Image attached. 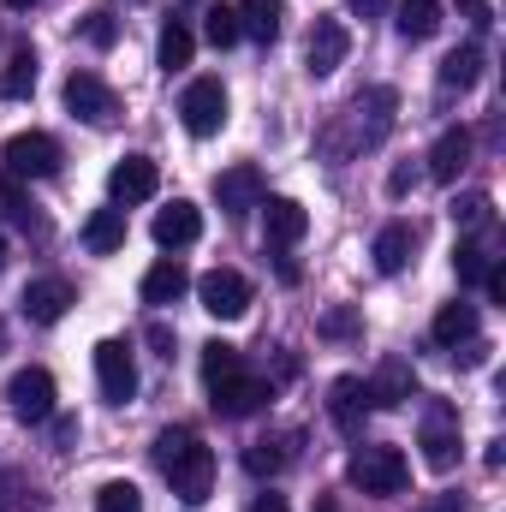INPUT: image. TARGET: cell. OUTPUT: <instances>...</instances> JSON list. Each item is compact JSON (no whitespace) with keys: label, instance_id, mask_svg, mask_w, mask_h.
Returning a JSON list of instances; mask_svg holds the SVG:
<instances>
[{"label":"cell","instance_id":"cell-1","mask_svg":"<svg viewBox=\"0 0 506 512\" xmlns=\"http://www.w3.org/2000/svg\"><path fill=\"white\" fill-rule=\"evenodd\" d=\"M155 465H161V477L173 483V495L185 507H203L209 501V489H215V447H203L197 429H161Z\"/></svg>","mask_w":506,"mask_h":512},{"label":"cell","instance_id":"cell-2","mask_svg":"<svg viewBox=\"0 0 506 512\" xmlns=\"http://www.w3.org/2000/svg\"><path fill=\"white\" fill-rule=\"evenodd\" d=\"M346 477H352V489H364V495H405L411 465H405L399 447H358L352 465H346Z\"/></svg>","mask_w":506,"mask_h":512},{"label":"cell","instance_id":"cell-3","mask_svg":"<svg viewBox=\"0 0 506 512\" xmlns=\"http://www.w3.org/2000/svg\"><path fill=\"white\" fill-rule=\"evenodd\" d=\"M60 137H48V131H18V137H6V149H0V167L6 173H18V179H54L60 173Z\"/></svg>","mask_w":506,"mask_h":512},{"label":"cell","instance_id":"cell-4","mask_svg":"<svg viewBox=\"0 0 506 512\" xmlns=\"http://www.w3.org/2000/svg\"><path fill=\"white\" fill-rule=\"evenodd\" d=\"M393 120H399V90L376 84V90L352 96V108H346V126H352V149H370V143H381V137L393 131Z\"/></svg>","mask_w":506,"mask_h":512},{"label":"cell","instance_id":"cell-5","mask_svg":"<svg viewBox=\"0 0 506 512\" xmlns=\"http://www.w3.org/2000/svg\"><path fill=\"white\" fill-rule=\"evenodd\" d=\"M417 447H423V465H429V471H453V465H459V411H453L447 399H429V405H423V435H417Z\"/></svg>","mask_w":506,"mask_h":512},{"label":"cell","instance_id":"cell-6","mask_svg":"<svg viewBox=\"0 0 506 512\" xmlns=\"http://www.w3.org/2000/svg\"><path fill=\"white\" fill-rule=\"evenodd\" d=\"M179 120L191 137H215L227 126V84L221 78H191L185 96H179Z\"/></svg>","mask_w":506,"mask_h":512},{"label":"cell","instance_id":"cell-7","mask_svg":"<svg viewBox=\"0 0 506 512\" xmlns=\"http://www.w3.org/2000/svg\"><path fill=\"white\" fill-rule=\"evenodd\" d=\"M66 108H72V120H84V126H96V131H108L120 120V96L96 72H72L66 78Z\"/></svg>","mask_w":506,"mask_h":512},{"label":"cell","instance_id":"cell-8","mask_svg":"<svg viewBox=\"0 0 506 512\" xmlns=\"http://www.w3.org/2000/svg\"><path fill=\"white\" fill-rule=\"evenodd\" d=\"M96 387L108 405H131L137 399V358L126 340H102L96 346Z\"/></svg>","mask_w":506,"mask_h":512},{"label":"cell","instance_id":"cell-9","mask_svg":"<svg viewBox=\"0 0 506 512\" xmlns=\"http://www.w3.org/2000/svg\"><path fill=\"white\" fill-rule=\"evenodd\" d=\"M197 298H203V310H209V316L239 322V316L251 310V280H245L239 268H209V274L197 280Z\"/></svg>","mask_w":506,"mask_h":512},{"label":"cell","instance_id":"cell-10","mask_svg":"<svg viewBox=\"0 0 506 512\" xmlns=\"http://www.w3.org/2000/svg\"><path fill=\"white\" fill-rule=\"evenodd\" d=\"M268 399H274V387L262 382V376H251V370H233L227 382L209 387V405L221 411V417H256V411H268Z\"/></svg>","mask_w":506,"mask_h":512},{"label":"cell","instance_id":"cell-11","mask_svg":"<svg viewBox=\"0 0 506 512\" xmlns=\"http://www.w3.org/2000/svg\"><path fill=\"white\" fill-rule=\"evenodd\" d=\"M6 405L18 423H48L54 417V376L48 370H18L6 382Z\"/></svg>","mask_w":506,"mask_h":512},{"label":"cell","instance_id":"cell-12","mask_svg":"<svg viewBox=\"0 0 506 512\" xmlns=\"http://www.w3.org/2000/svg\"><path fill=\"white\" fill-rule=\"evenodd\" d=\"M364 393H370V411H393V405L417 399V370H411V358L387 352V358L376 364V376L364 382Z\"/></svg>","mask_w":506,"mask_h":512},{"label":"cell","instance_id":"cell-13","mask_svg":"<svg viewBox=\"0 0 506 512\" xmlns=\"http://www.w3.org/2000/svg\"><path fill=\"white\" fill-rule=\"evenodd\" d=\"M161 191V167L149 161V155H126V161H114V173H108V197H114V209H126V203H149Z\"/></svg>","mask_w":506,"mask_h":512},{"label":"cell","instance_id":"cell-14","mask_svg":"<svg viewBox=\"0 0 506 512\" xmlns=\"http://www.w3.org/2000/svg\"><path fill=\"white\" fill-rule=\"evenodd\" d=\"M328 417L346 441H364V417H370V393H364V376H340L328 387Z\"/></svg>","mask_w":506,"mask_h":512},{"label":"cell","instance_id":"cell-15","mask_svg":"<svg viewBox=\"0 0 506 512\" xmlns=\"http://www.w3.org/2000/svg\"><path fill=\"white\" fill-rule=\"evenodd\" d=\"M346 54H352V30H346L340 18H316L310 48H304V66H310L316 78H328V72H340V66H346Z\"/></svg>","mask_w":506,"mask_h":512},{"label":"cell","instance_id":"cell-16","mask_svg":"<svg viewBox=\"0 0 506 512\" xmlns=\"http://www.w3.org/2000/svg\"><path fill=\"white\" fill-rule=\"evenodd\" d=\"M18 310H24V322H36V328H54V322L72 310V286H66L60 274H42V280H30V286H24Z\"/></svg>","mask_w":506,"mask_h":512},{"label":"cell","instance_id":"cell-17","mask_svg":"<svg viewBox=\"0 0 506 512\" xmlns=\"http://www.w3.org/2000/svg\"><path fill=\"white\" fill-rule=\"evenodd\" d=\"M256 209H262V233H268L274 251H292V245L310 233V215H304L298 197H268V203H256Z\"/></svg>","mask_w":506,"mask_h":512},{"label":"cell","instance_id":"cell-18","mask_svg":"<svg viewBox=\"0 0 506 512\" xmlns=\"http://www.w3.org/2000/svg\"><path fill=\"white\" fill-rule=\"evenodd\" d=\"M197 239H203V209L185 203V197H173V203L155 215V245H161V251H185V245H197Z\"/></svg>","mask_w":506,"mask_h":512},{"label":"cell","instance_id":"cell-19","mask_svg":"<svg viewBox=\"0 0 506 512\" xmlns=\"http://www.w3.org/2000/svg\"><path fill=\"white\" fill-rule=\"evenodd\" d=\"M215 203H221L227 215H251L256 203H262V173H256L251 161L227 167V173L215 179Z\"/></svg>","mask_w":506,"mask_h":512},{"label":"cell","instance_id":"cell-20","mask_svg":"<svg viewBox=\"0 0 506 512\" xmlns=\"http://www.w3.org/2000/svg\"><path fill=\"white\" fill-rule=\"evenodd\" d=\"M423 161H429V179H435V185H453V179L465 173V161H471V131H465V126H447L441 137H435V149H429Z\"/></svg>","mask_w":506,"mask_h":512},{"label":"cell","instance_id":"cell-21","mask_svg":"<svg viewBox=\"0 0 506 512\" xmlns=\"http://www.w3.org/2000/svg\"><path fill=\"white\" fill-rule=\"evenodd\" d=\"M298 459V435L286 429V435H262V441H251L245 447V471L251 477H274V471H286Z\"/></svg>","mask_w":506,"mask_h":512},{"label":"cell","instance_id":"cell-22","mask_svg":"<svg viewBox=\"0 0 506 512\" xmlns=\"http://www.w3.org/2000/svg\"><path fill=\"white\" fill-rule=\"evenodd\" d=\"M185 286H191L185 262H179V256H161V262L143 274V304H179V298H185Z\"/></svg>","mask_w":506,"mask_h":512},{"label":"cell","instance_id":"cell-23","mask_svg":"<svg viewBox=\"0 0 506 512\" xmlns=\"http://www.w3.org/2000/svg\"><path fill=\"white\" fill-rule=\"evenodd\" d=\"M429 334H435V346L459 352L465 340H477V304H459V298H453V304H441V310H435V328H429Z\"/></svg>","mask_w":506,"mask_h":512},{"label":"cell","instance_id":"cell-24","mask_svg":"<svg viewBox=\"0 0 506 512\" xmlns=\"http://www.w3.org/2000/svg\"><path fill=\"white\" fill-rule=\"evenodd\" d=\"M411 251H417V227H411V221H387L376 233V251L370 256H376L381 274H399V268L411 262Z\"/></svg>","mask_w":506,"mask_h":512},{"label":"cell","instance_id":"cell-25","mask_svg":"<svg viewBox=\"0 0 506 512\" xmlns=\"http://www.w3.org/2000/svg\"><path fill=\"white\" fill-rule=\"evenodd\" d=\"M191 54H197L191 24H185V18H167V24H161V42H155V66H161V72H185Z\"/></svg>","mask_w":506,"mask_h":512},{"label":"cell","instance_id":"cell-26","mask_svg":"<svg viewBox=\"0 0 506 512\" xmlns=\"http://www.w3.org/2000/svg\"><path fill=\"white\" fill-rule=\"evenodd\" d=\"M126 245V209H96L84 221V251L90 256H114Z\"/></svg>","mask_w":506,"mask_h":512},{"label":"cell","instance_id":"cell-27","mask_svg":"<svg viewBox=\"0 0 506 512\" xmlns=\"http://www.w3.org/2000/svg\"><path fill=\"white\" fill-rule=\"evenodd\" d=\"M435 78H441V90H459V96H465V90H477V78H483V48H477V42L453 48V54L441 60V72H435Z\"/></svg>","mask_w":506,"mask_h":512},{"label":"cell","instance_id":"cell-28","mask_svg":"<svg viewBox=\"0 0 506 512\" xmlns=\"http://www.w3.org/2000/svg\"><path fill=\"white\" fill-rule=\"evenodd\" d=\"M399 36L405 42H429L435 30H441V0H399Z\"/></svg>","mask_w":506,"mask_h":512},{"label":"cell","instance_id":"cell-29","mask_svg":"<svg viewBox=\"0 0 506 512\" xmlns=\"http://www.w3.org/2000/svg\"><path fill=\"white\" fill-rule=\"evenodd\" d=\"M233 12H239V36H251V42L280 36V0H239Z\"/></svg>","mask_w":506,"mask_h":512},{"label":"cell","instance_id":"cell-30","mask_svg":"<svg viewBox=\"0 0 506 512\" xmlns=\"http://www.w3.org/2000/svg\"><path fill=\"white\" fill-rule=\"evenodd\" d=\"M447 215H453L465 233H483V227L495 221V197H489V191H459V197L447 203Z\"/></svg>","mask_w":506,"mask_h":512},{"label":"cell","instance_id":"cell-31","mask_svg":"<svg viewBox=\"0 0 506 512\" xmlns=\"http://www.w3.org/2000/svg\"><path fill=\"white\" fill-rule=\"evenodd\" d=\"M30 90H36V54L18 48V54L0 66V102H18V96H30Z\"/></svg>","mask_w":506,"mask_h":512},{"label":"cell","instance_id":"cell-32","mask_svg":"<svg viewBox=\"0 0 506 512\" xmlns=\"http://www.w3.org/2000/svg\"><path fill=\"white\" fill-rule=\"evenodd\" d=\"M0 215L18 221V227H36V203H30V191H24V179L6 173V167H0Z\"/></svg>","mask_w":506,"mask_h":512},{"label":"cell","instance_id":"cell-33","mask_svg":"<svg viewBox=\"0 0 506 512\" xmlns=\"http://www.w3.org/2000/svg\"><path fill=\"white\" fill-rule=\"evenodd\" d=\"M233 370H245V352L227 346V340H209V346H203V382L215 387V382H227Z\"/></svg>","mask_w":506,"mask_h":512},{"label":"cell","instance_id":"cell-34","mask_svg":"<svg viewBox=\"0 0 506 512\" xmlns=\"http://www.w3.org/2000/svg\"><path fill=\"white\" fill-rule=\"evenodd\" d=\"M203 36H209V48H233V42H239V12H233L227 0H215V6L203 12Z\"/></svg>","mask_w":506,"mask_h":512},{"label":"cell","instance_id":"cell-35","mask_svg":"<svg viewBox=\"0 0 506 512\" xmlns=\"http://www.w3.org/2000/svg\"><path fill=\"white\" fill-rule=\"evenodd\" d=\"M489 268H495V256L483 251V245H471V239L453 251V274H459V286H483V280H489Z\"/></svg>","mask_w":506,"mask_h":512},{"label":"cell","instance_id":"cell-36","mask_svg":"<svg viewBox=\"0 0 506 512\" xmlns=\"http://www.w3.org/2000/svg\"><path fill=\"white\" fill-rule=\"evenodd\" d=\"M96 512H143L137 483H102V489H96Z\"/></svg>","mask_w":506,"mask_h":512},{"label":"cell","instance_id":"cell-37","mask_svg":"<svg viewBox=\"0 0 506 512\" xmlns=\"http://www.w3.org/2000/svg\"><path fill=\"white\" fill-rule=\"evenodd\" d=\"M30 507V477L24 471H0V512H24Z\"/></svg>","mask_w":506,"mask_h":512},{"label":"cell","instance_id":"cell-38","mask_svg":"<svg viewBox=\"0 0 506 512\" xmlns=\"http://www.w3.org/2000/svg\"><path fill=\"white\" fill-rule=\"evenodd\" d=\"M84 42H90V48H114V42H120V18H114V12H90V18H84Z\"/></svg>","mask_w":506,"mask_h":512},{"label":"cell","instance_id":"cell-39","mask_svg":"<svg viewBox=\"0 0 506 512\" xmlns=\"http://www.w3.org/2000/svg\"><path fill=\"white\" fill-rule=\"evenodd\" d=\"M316 334H322V340H352V334H358V310H352V304L328 310V316L316 322Z\"/></svg>","mask_w":506,"mask_h":512},{"label":"cell","instance_id":"cell-40","mask_svg":"<svg viewBox=\"0 0 506 512\" xmlns=\"http://www.w3.org/2000/svg\"><path fill=\"white\" fill-rule=\"evenodd\" d=\"M459 12H465L471 30H489V24H495V6H489V0H459Z\"/></svg>","mask_w":506,"mask_h":512},{"label":"cell","instance_id":"cell-41","mask_svg":"<svg viewBox=\"0 0 506 512\" xmlns=\"http://www.w3.org/2000/svg\"><path fill=\"white\" fill-rule=\"evenodd\" d=\"M411 185H417V167H393L387 173V197H405Z\"/></svg>","mask_w":506,"mask_h":512},{"label":"cell","instance_id":"cell-42","mask_svg":"<svg viewBox=\"0 0 506 512\" xmlns=\"http://www.w3.org/2000/svg\"><path fill=\"white\" fill-rule=\"evenodd\" d=\"M274 268H280V280H286V286H298V280H304V268H298V256H292V251H274Z\"/></svg>","mask_w":506,"mask_h":512},{"label":"cell","instance_id":"cell-43","mask_svg":"<svg viewBox=\"0 0 506 512\" xmlns=\"http://www.w3.org/2000/svg\"><path fill=\"white\" fill-rule=\"evenodd\" d=\"M149 346H155L161 358H173V328H167V322H149Z\"/></svg>","mask_w":506,"mask_h":512},{"label":"cell","instance_id":"cell-44","mask_svg":"<svg viewBox=\"0 0 506 512\" xmlns=\"http://www.w3.org/2000/svg\"><path fill=\"white\" fill-rule=\"evenodd\" d=\"M54 441H60V453L78 441V417H54Z\"/></svg>","mask_w":506,"mask_h":512},{"label":"cell","instance_id":"cell-45","mask_svg":"<svg viewBox=\"0 0 506 512\" xmlns=\"http://www.w3.org/2000/svg\"><path fill=\"white\" fill-rule=\"evenodd\" d=\"M417 512H465V501H459V495H429Z\"/></svg>","mask_w":506,"mask_h":512},{"label":"cell","instance_id":"cell-46","mask_svg":"<svg viewBox=\"0 0 506 512\" xmlns=\"http://www.w3.org/2000/svg\"><path fill=\"white\" fill-rule=\"evenodd\" d=\"M251 512H292V507H286V495H256Z\"/></svg>","mask_w":506,"mask_h":512},{"label":"cell","instance_id":"cell-47","mask_svg":"<svg viewBox=\"0 0 506 512\" xmlns=\"http://www.w3.org/2000/svg\"><path fill=\"white\" fill-rule=\"evenodd\" d=\"M346 6H352L358 18H381V12H387V0H346Z\"/></svg>","mask_w":506,"mask_h":512},{"label":"cell","instance_id":"cell-48","mask_svg":"<svg viewBox=\"0 0 506 512\" xmlns=\"http://www.w3.org/2000/svg\"><path fill=\"white\" fill-rule=\"evenodd\" d=\"M0 6H6V12H24V6H36V0H0Z\"/></svg>","mask_w":506,"mask_h":512},{"label":"cell","instance_id":"cell-49","mask_svg":"<svg viewBox=\"0 0 506 512\" xmlns=\"http://www.w3.org/2000/svg\"><path fill=\"white\" fill-rule=\"evenodd\" d=\"M0 268H6V233H0Z\"/></svg>","mask_w":506,"mask_h":512},{"label":"cell","instance_id":"cell-50","mask_svg":"<svg viewBox=\"0 0 506 512\" xmlns=\"http://www.w3.org/2000/svg\"><path fill=\"white\" fill-rule=\"evenodd\" d=\"M0 352H6V328H0Z\"/></svg>","mask_w":506,"mask_h":512}]
</instances>
